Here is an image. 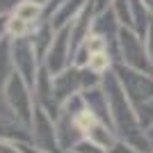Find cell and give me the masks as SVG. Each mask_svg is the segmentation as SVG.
Returning <instances> with one entry per match:
<instances>
[{
    "mask_svg": "<svg viewBox=\"0 0 153 153\" xmlns=\"http://www.w3.org/2000/svg\"><path fill=\"white\" fill-rule=\"evenodd\" d=\"M105 64H108V59L103 57L101 53H98V55H94V57L89 59V66H91V69H94V71H101L103 66H105Z\"/></svg>",
    "mask_w": 153,
    "mask_h": 153,
    "instance_id": "6da1fadb",
    "label": "cell"
}]
</instances>
